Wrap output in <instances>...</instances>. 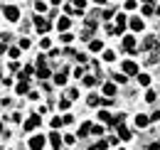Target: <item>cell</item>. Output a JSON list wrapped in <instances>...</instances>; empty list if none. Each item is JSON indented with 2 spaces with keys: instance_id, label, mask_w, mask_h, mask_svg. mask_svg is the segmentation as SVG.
Here are the masks:
<instances>
[{
  "instance_id": "obj_35",
  "label": "cell",
  "mask_w": 160,
  "mask_h": 150,
  "mask_svg": "<svg viewBox=\"0 0 160 150\" xmlns=\"http://www.w3.org/2000/svg\"><path fill=\"white\" fill-rule=\"evenodd\" d=\"M155 98H158V94H155L153 89H148V91H145V101H148V103H153Z\"/></svg>"
},
{
  "instance_id": "obj_55",
  "label": "cell",
  "mask_w": 160,
  "mask_h": 150,
  "mask_svg": "<svg viewBox=\"0 0 160 150\" xmlns=\"http://www.w3.org/2000/svg\"><path fill=\"white\" fill-rule=\"evenodd\" d=\"M94 2H99V5H103V2H106V0H94Z\"/></svg>"
},
{
  "instance_id": "obj_24",
  "label": "cell",
  "mask_w": 160,
  "mask_h": 150,
  "mask_svg": "<svg viewBox=\"0 0 160 150\" xmlns=\"http://www.w3.org/2000/svg\"><path fill=\"white\" fill-rule=\"evenodd\" d=\"M18 47H20V49H30V47H32V39H30V37H25V35H22V37L18 39Z\"/></svg>"
},
{
  "instance_id": "obj_49",
  "label": "cell",
  "mask_w": 160,
  "mask_h": 150,
  "mask_svg": "<svg viewBox=\"0 0 160 150\" xmlns=\"http://www.w3.org/2000/svg\"><path fill=\"white\" fill-rule=\"evenodd\" d=\"M150 121H160V108H158V111H153V113H150Z\"/></svg>"
},
{
  "instance_id": "obj_6",
  "label": "cell",
  "mask_w": 160,
  "mask_h": 150,
  "mask_svg": "<svg viewBox=\"0 0 160 150\" xmlns=\"http://www.w3.org/2000/svg\"><path fill=\"white\" fill-rule=\"evenodd\" d=\"M116 35H123L126 32V27H128V15L126 12H116Z\"/></svg>"
},
{
  "instance_id": "obj_36",
  "label": "cell",
  "mask_w": 160,
  "mask_h": 150,
  "mask_svg": "<svg viewBox=\"0 0 160 150\" xmlns=\"http://www.w3.org/2000/svg\"><path fill=\"white\" fill-rule=\"evenodd\" d=\"M143 15H145V18L155 15V8H153V5H143Z\"/></svg>"
},
{
  "instance_id": "obj_38",
  "label": "cell",
  "mask_w": 160,
  "mask_h": 150,
  "mask_svg": "<svg viewBox=\"0 0 160 150\" xmlns=\"http://www.w3.org/2000/svg\"><path fill=\"white\" fill-rule=\"evenodd\" d=\"M91 135L101 138V135H103V126H91Z\"/></svg>"
},
{
  "instance_id": "obj_20",
  "label": "cell",
  "mask_w": 160,
  "mask_h": 150,
  "mask_svg": "<svg viewBox=\"0 0 160 150\" xmlns=\"http://www.w3.org/2000/svg\"><path fill=\"white\" fill-rule=\"evenodd\" d=\"M89 52H103V42L101 39H91L89 42Z\"/></svg>"
},
{
  "instance_id": "obj_11",
  "label": "cell",
  "mask_w": 160,
  "mask_h": 150,
  "mask_svg": "<svg viewBox=\"0 0 160 150\" xmlns=\"http://www.w3.org/2000/svg\"><path fill=\"white\" fill-rule=\"evenodd\" d=\"M30 91V79H18V84H15V94L18 96H27Z\"/></svg>"
},
{
  "instance_id": "obj_52",
  "label": "cell",
  "mask_w": 160,
  "mask_h": 150,
  "mask_svg": "<svg viewBox=\"0 0 160 150\" xmlns=\"http://www.w3.org/2000/svg\"><path fill=\"white\" fill-rule=\"evenodd\" d=\"M140 2H145V5H153V2H155V0H140Z\"/></svg>"
},
{
  "instance_id": "obj_47",
  "label": "cell",
  "mask_w": 160,
  "mask_h": 150,
  "mask_svg": "<svg viewBox=\"0 0 160 150\" xmlns=\"http://www.w3.org/2000/svg\"><path fill=\"white\" fill-rule=\"evenodd\" d=\"M49 57H52V59H57V57H62V52H59V49H54V47H52V49H49Z\"/></svg>"
},
{
  "instance_id": "obj_22",
  "label": "cell",
  "mask_w": 160,
  "mask_h": 150,
  "mask_svg": "<svg viewBox=\"0 0 160 150\" xmlns=\"http://www.w3.org/2000/svg\"><path fill=\"white\" fill-rule=\"evenodd\" d=\"M101 101H103V98H101V96H96V94H91L89 98H86V103H89L91 108H96V106H101Z\"/></svg>"
},
{
  "instance_id": "obj_19",
  "label": "cell",
  "mask_w": 160,
  "mask_h": 150,
  "mask_svg": "<svg viewBox=\"0 0 160 150\" xmlns=\"http://www.w3.org/2000/svg\"><path fill=\"white\" fill-rule=\"evenodd\" d=\"M116 131H118V138H121V140H131V138H133L131 131H128L126 126H116Z\"/></svg>"
},
{
  "instance_id": "obj_37",
  "label": "cell",
  "mask_w": 160,
  "mask_h": 150,
  "mask_svg": "<svg viewBox=\"0 0 160 150\" xmlns=\"http://www.w3.org/2000/svg\"><path fill=\"white\" fill-rule=\"evenodd\" d=\"M62 123H64V126H72V123H74V116H72V113H64V116H62Z\"/></svg>"
},
{
  "instance_id": "obj_18",
  "label": "cell",
  "mask_w": 160,
  "mask_h": 150,
  "mask_svg": "<svg viewBox=\"0 0 160 150\" xmlns=\"http://www.w3.org/2000/svg\"><path fill=\"white\" fill-rule=\"evenodd\" d=\"M148 123H150V116H145V113H138V116H136V126H138V128H145Z\"/></svg>"
},
{
  "instance_id": "obj_34",
  "label": "cell",
  "mask_w": 160,
  "mask_h": 150,
  "mask_svg": "<svg viewBox=\"0 0 160 150\" xmlns=\"http://www.w3.org/2000/svg\"><path fill=\"white\" fill-rule=\"evenodd\" d=\"M126 81H128V76H126V74H118V72L113 74V84H126Z\"/></svg>"
},
{
  "instance_id": "obj_46",
  "label": "cell",
  "mask_w": 160,
  "mask_h": 150,
  "mask_svg": "<svg viewBox=\"0 0 160 150\" xmlns=\"http://www.w3.org/2000/svg\"><path fill=\"white\" fill-rule=\"evenodd\" d=\"M0 81H2V86H12V84H15V81H12V76H2Z\"/></svg>"
},
{
  "instance_id": "obj_29",
  "label": "cell",
  "mask_w": 160,
  "mask_h": 150,
  "mask_svg": "<svg viewBox=\"0 0 160 150\" xmlns=\"http://www.w3.org/2000/svg\"><path fill=\"white\" fill-rule=\"evenodd\" d=\"M57 106H59V111H69V106H72V101H69V98H67V96H64V98H59V103H57Z\"/></svg>"
},
{
  "instance_id": "obj_53",
  "label": "cell",
  "mask_w": 160,
  "mask_h": 150,
  "mask_svg": "<svg viewBox=\"0 0 160 150\" xmlns=\"http://www.w3.org/2000/svg\"><path fill=\"white\" fill-rule=\"evenodd\" d=\"M2 133H5V126H2V121H0V135H2Z\"/></svg>"
},
{
  "instance_id": "obj_12",
  "label": "cell",
  "mask_w": 160,
  "mask_h": 150,
  "mask_svg": "<svg viewBox=\"0 0 160 150\" xmlns=\"http://www.w3.org/2000/svg\"><path fill=\"white\" fill-rule=\"evenodd\" d=\"M128 27H131L133 32H143V30H145V22L140 18H128Z\"/></svg>"
},
{
  "instance_id": "obj_26",
  "label": "cell",
  "mask_w": 160,
  "mask_h": 150,
  "mask_svg": "<svg viewBox=\"0 0 160 150\" xmlns=\"http://www.w3.org/2000/svg\"><path fill=\"white\" fill-rule=\"evenodd\" d=\"M62 140H64V145H74V143H77V135H74V133H64Z\"/></svg>"
},
{
  "instance_id": "obj_43",
  "label": "cell",
  "mask_w": 160,
  "mask_h": 150,
  "mask_svg": "<svg viewBox=\"0 0 160 150\" xmlns=\"http://www.w3.org/2000/svg\"><path fill=\"white\" fill-rule=\"evenodd\" d=\"M27 98H30V101H40L42 96H40V91H32V89H30V91H27Z\"/></svg>"
},
{
  "instance_id": "obj_33",
  "label": "cell",
  "mask_w": 160,
  "mask_h": 150,
  "mask_svg": "<svg viewBox=\"0 0 160 150\" xmlns=\"http://www.w3.org/2000/svg\"><path fill=\"white\" fill-rule=\"evenodd\" d=\"M40 49H52V39H49V37H42L40 39Z\"/></svg>"
},
{
  "instance_id": "obj_5",
  "label": "cell",
  "mask_w": 160,
  "mask_h": 150,
  "mask_svg": "<svg viewBox=\"0 0 160 150\" xmlns=\"http://www.w3.org/2000/svg\"><path fill=\"white\" fill-rule=\"evenodd\" d=\"M121 47H123L126 52L136 54V49H138V39L133 37V35H123V39H121Z\"/></svg>"
},
{
  "instance_id": "obj_32",
  "label": "cell",
  "mask_w": 160,
  "mask_h": 150,
  "mask_svg": "<svg viewBox=\"0 0 160 150\" xmlns=\"http://www.w3.org/2000/svg\"><path fill=\"white\" fill-rule=\"evenodd\" d=\"M116 59V52L113 49H103V62H113Z\"/></svg>"
},
{
  "instance_id": "obj_4",
  "label": "cell",
  "mask_w": 160,
  "mask_h": 150,
  "mask_svg": "<svg viewBox=\"0 0 160 150\" xmlns=\"http://www.w3.org/2000/svg\"><path fill=\"white\" fill-rule=\"evenodd\" d=\"M44 145H47V135H42V133H35L27 140V148L30 150H44Z\"/></svg>"
},
{
  "instance_id": "obj_39",
  "label": "cell",
  "mask_w": 160,
  "mask_h": 150,
  "mask_svg": "<svg viewBox=\"0 0 160 150\" xmlns=\"http://www.w3.org/2000/svg\"><path fill=\"white\" fill-rule=\"evenodd\" d=\"M77 59H79V64H86V62H89V54H86V52H77Z\"/></svg>"
},
{
  "instance_id": "obj_51",
  "label": "cell",
  "mask_w": 160,
  "mask_h": 150,
  "mask_svg": "<svg viewBox=\"0 0 160 150\" xmlns=\"http://www.w3.org/2000/svg\"><path fill=\"white\" fill-rule=\"evenodd\" d=\"M62 5V0H49V8H59Z\"/></svg>"
},
{
  "instance_id": "obj_9",
  "label": "cell",
  "mask_w": 160,
  "mask_h": 150,
  "mask_svg": "<svg viewBox=\"0 0 160 150\" xmlns=\"http://www.w3.org/2000/svg\"><path fill=\"white\" fill-rule=\"evenodd\" d=\"M35 76H37L40 81H47V79L52 76V67H49V64H40V67L35 69Z\"/></svg>"
},
{
  "instance_id": "obj_8",
  "label": "cell",
  "mask_w": 160,
  "mask_h": 150,
  "mask_svg": "<svg viewBox=\"0 0 160 150\" xmlns=\"http://www.w3.org/2000/svg\"><path fill=\"white\" fill-rule=\"evenodd\" d=\"M47 143L52 145V150H59L62 145H64V140H62V133L52 131V133H49V135H47Z\"/></svg>"
},
{
  "instance_id": "obj_42",
  "label": "cell",
  "mask_w": 160,
  "mask_h": 150,
  "mask_svg": "<svg viewBox=\"0 0 160 150\" xmlns=\"http://www.w3.org/2000/svg\"><path fill=\"white\" fill-rule=\"evenodd\" d=\"M67 98H69V101L79 98V89H69V91H67Z\"/></svg>"
},
{
  "instance_id": "obj_30",
  "label": "cell",
  "mask_w": 160,
  "mask_h": 150,
  "mask_svg": "<svg viewBox=\"0 0 160 150\" xmlns=\"http://www.w3.org/2000/svg\"><path fill=\"white\" fill-rule=\"evenodd\" d=\"M84 74H86V69H84V67H77V69L72 72V76H74L77 81H81V79H84Z\"/></svg>"
},
{
  "instance_id": "obj_7",
  "label": "cell",
  "mask_w": 160,
  "mask_h": 150,
  "mask_svg": "<svg viewBox=\"0 0 160 150\" xmlns=\"http://www.w3.org/2000/svg\"><path fill=\"white\" fill-rule=\"evenodd\" d=\"M121 69H123L126 76H138V64H136L133 59H126V62L121 64Z\"/></svg>"
},
{
  "instance_id": "obj_58",
  "label": "cell",
  "mask_w": 160,
  "mask_h": 150,
  "mask_svg": "<svg viewBox=\"0 0 160 150\" xmlns=\"http://www.w3.org/2000/svg\"><path fill=\"white\" fill-rule=\"evenodd\" d=\"M121 150H123V148H121Z\"/></svg>"
},
{
  "instance_id": "obj_14",
  "label": "cell",
  "mask_w": 160,
  "mask_h": 150,
  "mask_svg": "<svg viewBox=\"0 0 160 150\" xmlns=\"http://www.w3.org/2000/svg\"><path fill=\"white\" fill-rule=\"evenodd\" d=\"M32 8H35V12H37V15L49 12V2H44V0H35V2H32Z\"/></svg>"
},
{
  "instance_id": "obj_15",
  "label": "cell",
  "mask_w": 160,
  "mask_h": 150,
  "mask_svg": "<svg viewBox=\"0 0 160 150\" xmlns=\"http://www.w3.org/2000/svg\"><path fill=\"white\" fill-rule=\"evenodd\" d=\"M54 79V86H67V72H57V74H52Z\"/></svg>"
},
{
  "instance_id": "obj_57",
  "label": "cell",
  "mask_w": 160,
  "mask_h": 150,
  "mask_svg": "<svg viewBox=\"0 0 160 150\" xmlns=\"http://www.w3.org/2000/svg\"><path fill=\"white\" fill-rule=\"evenodd\" d=\"M5 150H8V148H5Z\"/></svg>"
},
{
  "instance_id": "obj_1",
  "label": "cell",
  "mask_w": 160,
  "mask_h": 150,
  "mask_svg": "<svg viewBox=\"0 0 160 150\" xmlns=\"http://www.w3.org/2000/svg\"><path fill=\"white\" fill-rule=\"evenodd\" d=\"M0 12H2V18L8 22H20L22 20V10H20V5H15V2H5L0 8Z\"/></svg>"
},
{
  "instance_id": "obj_54",
  "label": "cell",
  "mask_w": 160,
  "mask_h": 150,
  "mask_svg": "<svg viewBox=\"0 0 160 150\" xmlns=\"http://www.w3.org/2000/svg\"><path fill=\"white\" fill-rule=\"evenodd\" d=\"M155 15H158V18H160V5H158V8H155Z\"/></svg>"
},
{
  "instance_id": "obj_50",
  "label": "cell",
  "mask_w": 160,
  "mask_h": 150,
  "mask_svg": "<svg viewBox=\"0 0 160 150\" xmlns=\"http://www.w3.org/2000/svg\"><path fill=\"white\" fill-rule=\"evenodd\" d=\"M2 54H8V44H5V42H0V57Z\"/></svg>"
},
{
  "instance_id": "obj_56",
  "label": "cell",
  "mask_w": 160,
  "mask_h": 150,
  "mask_svg": "<svg viewBox=\"0 0 160 150\" xmlns=\"http://www.w3.org/2000/svg\"><path fill=\"white\" fill-rule=\"evenodd\" d=\"M18 150H30V148H22V145H20V148H18Z\"/></svg>"
},
{
  "instance_id": "obj_25",
  "label": "cell",
  "mask_w": 160,
  "mask_h": 150,
  "mask_svg": "<svg viewBox=\"0 0 160 150\" xmlns=\"http://www.w3.org/2000/svg\"><path fill=\"white\" fill-rule=\"evenodd\" d=\"M111 118H113V113H108L106 108H101V111H99V121H103V123H111Z\"/></svg>"
},
{
  "instance_id": "obj_21",
  "label": "cell",
  "mask_w": 160,
  "mask_h": 150,
  "mask_svg": "<svg viewBox=\"0 0 160 150\" xmlns=\"http://www.w3.org/2000/svg\"><path fill=\"white\" fill-rule=\"evenodd\" d=\"M20 47H18V44H10V47H8V57H10V59H20Z\"/></svg>"
},
{
  "instance_id": "obj_13",
  "label": "cell",
  "mask_w": 160,
  "mask_h": 150,
  "mask_svg": "<svg viewBox=\"0 0 160 150\" xmlns=\"http://www.w3.org/2000/svg\"><path fill=\"white\" fill-rule=\"evenodd\" d=\"M101 91H103V98H113L118 89H116V84H111V81H108V84H103V86H101Z\"/></svg>"
},
{
  "instance_id": "obj_2",
  "label": "cell",
  "mask_w": 160,
  "mask_h": 150,
  "mask_svg": "<svg viewBox=\"0 0 160 150\" xmlns=\"http://www.w3.org/2000/svg\"><path fill=\"white\" fill-rule=\"evenodd\" d=\"M32 27H35L40 35H47V32L52 30V20L44 18V15H35V18H32Z\"/></svg>"
},
{
  "instance_id": "obj_17",
  "label": "cell",
  "mask_w": 160,
  "mask_h": 150,
  "mask_svg": "<svg viewBox=\"0 0 160 150\" xmlns=\"http://www.w3.org/2000/svg\"><path fill=\"white\" fill-rule=\"evenodd\" d=\"M140 47H143V49H155V47H158V37H145Z\"/></svg>"
},
{
  "instance_id": "obj_10",
  "label": "cell",
  "mask_w": 160,
  "mask_h": 150,
  "mask_svg": "<svg viewBox=\"0 0 160 150\" xmlns=\"http://www.w3.org/2000/svg\"><path fill=\"white\" fill-rule=\"evenodd\" d=\"M54 27H57V32H69V27H72V18L62 15V18L54 22Z\"/></svg>"
},
{
  "instance_id": "obj_41",
  "label": "cell",
  "mask_w": 160,
  "mask_h": 150,
  "mask_svg": "<svg viewBox=\"0 0 160 150\" xmlns=\"http://www.w3.org/2000/svg\"><path fill=\"white\" fill-rule=\"evenodd\" d=\"M0 42L10 44V42H12V35H10V32H0Z\"/></svg>"
},
{
  "instance_id": "obj_40",
  "label": "cell",
  "mask_w": 160,
  "mask_h": 150,
  "mask_svg": "<svg viewBox=\"0 0 160 150\" xmlns=\"http://www.w3.org/2000/svg\"><path fill=\"white\" fill-rule=\"evenodd\" d=\"M113 18V8H106L103 12H101V20H111Z\"/></svg>"
},
{
  "instance_id": "obj_45",
  "label": "cell",
  "mask_w": 160,
  "mask_h": 150,
  "mask_svg": "<svg viewBox=\"0 0 160 150\" xmlns=\"http://www.w3.org/2000/svg\"><path fill=\"white\" fill-rule=\"evenodd\" d=\"M123 8H126V10H136V8H138V2H136V0H126V5H123Z\"/></svg>"
},
{
  "instance_id": "obj_16",
  "label": "cell",
  "mask_w": 160,
  "mask_h": 150,
  "mask_svg": "<svg viewBox=\"0 0 160 150\" xmlns=\"http://www.w3.org/2000/svg\"><path fill=\"white\" fill-rule=\"evenodd\" d=\"M91 126H94V123H89V121H84V123L79 126V133H77V135H79V138H86V135L91 133Z\"/></svg>"
},
{
  "instance_id": "obj_31",
  "label": "cell",
  "mask_w": 160,
  "mask_h": 150,
  "mask_svg": "<svg viewBox=\"0 0 160 150\" xmlns=\"http://www.w3.org/2000/svg\"><path fill=\"white\" fill-rule=\"evenodd\" d=\"M81 84H84V86H94V84H96V76H91V74H84Z\"/></svg>"
},
{
  "instance_id": "obj_23",
  "label": "cell",
  "mask_w": 160,
  "mask_h": 150,
  "mask_svg": "<svg viewBox=\"0 0 160 150\" xmlns=\"http://www.w3.org/2000/svg\"><path fill=\"white\" fill-rule=\"evenodd\" d=\"M49 126H52V131H62V116H52V121H49Z\"/></svg>"
},
{
  "instance_id": "obj_48",
  "label": "cell",
  "mask_w": 160,
  "mask_h": 150,
  "mask_svg": "<svg viewBox=\"0 0 160 150\" xmlns=\"http://www.w3.org/2000/svg\"><path fill=\"white\" fill-rule=\"evenodd\" d=\"M148 150H160V140H153V143L148 145Z\"/></svg>"
},
{
  "instance_id": "obj_44",
  "label": "cell",
  "mask_w": 160,
  "mask_h": 150,
  "mask_svg": "<svg viewBox=\"0 0 160 150\" xmlns=\"http://www.w3.org/2000/svg\"><path fill=\"white\" fill-rule=\"evenodd\" d=\"M72 2H74V8H77V10H84L89 0H72Z\"/></svg>"
},
{
  "instance_id": "obj_28",
  "label": "cell",
  "mask_w": 160,
  "mask_h": 150,
  "mask_svg": "<svg viewBox=\"0 0 160 150\" xmlns=\"http://www.w3.org/2000/svg\"><path fill=\"white\" fill-rule=\"evenodd\" d=\"M59 42H64V44H72V42H74V35H72V32H59Z\"/></svg>"
},
{
  "instance_id": "obj_27",
  "label": "cell",
  "mask_w": 160,
  "mask_h": 150,
  "mask_svg": "<svg viewBox=\"0 0 160 150\" xmlns=\"http://www.w3.org/2000/svg\"><path fill=\"white\" fill-rule=\"evenodd\" d=\"M136 79H138L140 86H150V74H145V72H143V74H138Z\"/></svg>"
},
{
  "instance_id": "obj_3",
  "label": "cell",
  "mask_w": 160,
  "mask_h": 150,
  "mask_svg": "<svg viewBox=\"0 0 160 150\" xmlns=\"http://www.w3.org/2000/svg\"><path fill=\"white\" fill-rule=\"evenodd\" d=\"M40 126H42V116H40V113H37V111H35V113H30V118H27V121L22 123V128H25V131H27V133L37 131Z\"/></svg>"
}]
</instances>
